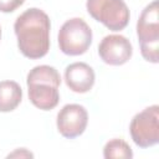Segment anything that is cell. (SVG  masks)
<instances>
[{
	"instance_id": "2",
	"label": "cell",
	"mask_w": 159,
	"mask_h": 159,
	"mask_svg": "<svg viewBox=\"0 0 159 159\" xmlns=\"http://www.w3.org/2000/svg\"><path fill=\"white\" fill-rule=\"evenodd\" d=\"M137 35L142 56L152 63L159 62V7L154 0L144 7L137 22Z\"/></svg>"
},
{
	"instance_id": "8",
	"label": "cell",
	"mask_w": 159,
	"mask_h": 159,
	"mask_svg": "<svg viewBox=\"0 0 159 159\" xmlns=\"http://www.w3.org/2000/svg\"><path fill=\"white\" fill-rule=\"evenodd\" d=\"M94 71L84 62H73L65 70V81L67 87L76 93H86L94 84Z\"/></svg>"
},
{
	"instance_id": "6",
	"label": "cell",
	"mask_w": 159,
	"mask_h": 159,
	"mask_svg": "<svg viewBox=\"0 0 159 159\" xmlns=\"http://www.w3.org/2000/svg\"><path fill=\"white\" fill-rule=\"evenodd\" d=\"M88 113L81 104L70 103L63 106L57 113V129L60 134L67 139L80 137L87 127Z\"/></svg>"
},
{
	"instance_id": "12",
	"label": "cell",
	"mask_w": 159,
	"mask_h": 159,
	"mask_svg": "<svg viewBox=\"0 0 159 159\" xmlns=\"http://www.w3.org/2000/svg\"><path fill=\"white\" fill-rule=\"evenodd\" d=\"M103 157L106 159H130L133 158V152L127 142L116 138L106 143L103 148Z\"/></svg>"
},
{
	"instance_id": "14",
	"label": "cell",
	"mask_w": 159,
	"mask_h": 159,
	"mask_svg": "<svg viewBox=\"0 0 159 159\" xmlns=\"http://www.w3.org/2000/svg\"><path fill=\"white\" fill-rule=\"evenodd\" d=\"M7 158H34V154L31 152H29L27 149L21 148V149H16L15 152L10 153L7 155Z\"/></svg>"
},
{
	"instance_id": "9",
	"label": "cell",
	"mask_w": 159,
	"mask_h": 159,
	"mask_svg": "<svg viewBox=\"0 0 159 159\" xmlns=\"http://www.w3.org/2000/svg\"><path fill=\"white\" fill-rule=\"evenodd\" d=\"M29 99L30 102L42 111L53 109L60 102V92L58 87L50 83H29L27 84Z\"/></svg>"
},
{
	"instance_id": "10",
	"label": "cell",
	"mask_w": 159,
	"mask_h": 159,
	"mask_svg": "<svg viewBox=\"0 0 159 159\" xmlns=\"http://www.w3.org/2000/svg\"><path fill=\"white\" fill-rule=\"evenodd\" d=\"M22 99V89L15 81L0 82V112L14 111Z\"/></svg>"
},
{
	"instance_id": "1",
	"label": "cell",
	"mask_w": 159,
	"mask_h": 159,
	"mask_svg": "<svg viewBox=\"0 0 159 159\" xmlns=\"http://www.w3.org/2000/svg\"><path fill=\"white\" fill-rule=\"evenodd\" d=\"M50 17L45 11L37 7L24 11L14 24L20 52L31 60L46 56L50 50Z\"/></svg>"
},
{
	"instance_id": "7",
	"label": "cell",
	"mask_w": 159,
	"mask_h": 159,
	"mask_svg": "<svg viewBox=\"0 0 159 159\" xmlns=\"http://www.w3.org/2000/svg\"><path fill=\"white\" fill-rule=\"evenodd\" d=\"M133 53L130 41L123 35H108L98 46L101 60L111 66H120L129 61Z\"/></svg>"
},
{
	"instance_id": "5",
	"label": "cell",
	"mask_w": 159,
	"mask_h": 159,
	"mask_svg": "<svg viewBox=\"0 0 159 159\" xmlns=\"http://www.w3.org/2000/svg\"><path fill=\"white\" fill-rule=\"evenodd\" d=\"M129 133L135 145L149 148L159 142V106L153 104L137 113L130 124Z\"/></svg>"
},
{
	"instance_id": "15",
	"label": "cell",
	"mask_w": 159,
	"mask_h": 159,
	"mask_svg": "<svg viewBox=\"0 0 159 159\" xmlns=\"http://www.w3.org/2000/svg\"><path fill=\"white\" fill-rule=\"evenodd\" d=\"M0 39H1V27H0Z\"/></svg>"
},
{
	"instance_id": "3",
	"label": "cell",
	"mask_w": 159,
	"mask_h": 159,
	"mask_svg": "<svg viewBox=\"0 0 159 159\" xmlns=\"http://www.w3.org/2000/svg\"><path fill=\"white\" fill-rule=\"evenodd\" d=\"M92 43V30L88 24L80 17L67 20L58 32L60 50L68 56L84 53Z\"/></svg>"
},
{
	"instance_id": "11",
	"label": "cell",
	"mask_w": 159,
	"mask_h": 159,
	"mask_svg": "<svg viewBox=\"0 0 159 159\" xmlns=\"http://www.w3.org/2000/svg\"><path fill=\"white\" fill-rule=\"evenodd\" d=\"M36 82H42V83H50L53 86L60 87L61 84V76L58 71L48 65H40L35 66L30 72L27 73L26 83H36Z\"/></svg>"
},
{
	"instance_id": "4",
	"label": "cell",
	"mask_w": 159,
	"mask_h": 159,
	"mask_svg": "<svg viewBox=\"0 0 159 159\" xmlns=\"http://www.w3.org/2000/svg\"><path fill=\"white\" fill-rule=\"evenodd\" d=\"M88 14L111 31H120L129 22V9L124 0H87Z\"/></svg>"
},
{
	"instance_id": "13",
	"label": "cell",
	"mask_w": 159,
	"mask_h": 159,
	"mask_svg": "<svg viewBox=\"0 0 159 159\" xmlns=\"http://www.w3.org/2000/svg\"><path fill=\"white\" fill-rule=\"evenodd\" d=\"M25 0H0V11L1 12H12L20 7Z\"/></svg>"
}]
</instances>
